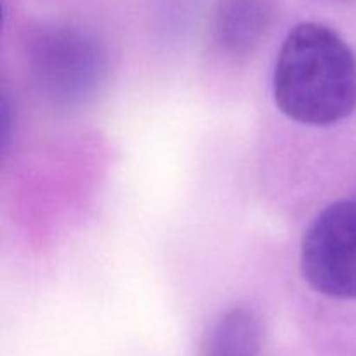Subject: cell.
<instances>
[{
	"label": "cell",
	"instance_id": "cell-1",
	"mask_svg": "<svg viewBox=\"0 0 356 356\" xmlns=\"http://www.w3.org/2000/svg\"><path fill=\"white\" fill-rule=\"evenodd\" d=\"M278 110L312 127H330L356 110V56L343 37L320 23L292 28L273 73Z\"/></svg>",
	"mask_w": 356,
	"mask_h": 356
},
{
	"label": "cell",
	"instance_id": "cell-5",
	"mask_svg": "<svg viewBox=\"0 0 356 356\" xmlns=\"http://www.w3.org/2000/svg\"><path fill=\"white\" fill-rule=\"evenodd\" d=\"M270 16L266 0H228L216 24L219 44L233 54H247L266 33Z\"/></svg>",
	"mask_w": 356,
	"mask_h": 356
},
{
	"label": "cell",
	"instance_id": "cell-4",
	"mask_svg": "<svg viewBox=\"0 0 356 356\" xmlns=\"http://www.w3.org/2000/svg\"><path fill=\"white\" fill-rule=\"evenodd\" d=\"M263 350V325L245 306L222 313L205 334L202 356H259Z\"/></svg>",
	"mask_w": 356,
	"mask_h": 356
},
{
	"label": "cell",
	"instance_id": "cell-2",
	"mask_svg": "<svg viewBox=\"0 0 356 356\" xmlns=\"http://www.w3.org/2000/svg\"><path fill=\"white\" fill-rule=\"evenodd\" d=\"M31 72L38 87L59 104L82 103L103 82L106 59L92 37L73 28H52L31 44Z\"/></svg>",
	"mask_w": 356,
	"mask_h": 356
},
{
	"label": "cell",
	"instance_id": "cell-3",
	"mask_svg": "<svg viewBox=\"0 0 356 356\" xmlns=\"http://www.w3.org/2000/svg\"><path fill=\"white\" fill-rule=\"evenodd\" d=\"M301 271L320 294L356 299V200L323 209L301 243Z\"/></svg>",
	"mask_w": 356,
	"mask_h": 356
}]
</instances>
